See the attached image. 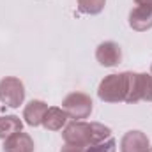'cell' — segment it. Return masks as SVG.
<instances>
[{"mask_svg": "<svg viewBox=\"0 0 152 152\" xmlns=\"http://www.w3.org/2000/svg\"><path fill=\"white\" fill-rule=\"evenodd\" d=\"M127 88H129V73L110 75L99 87V97L104 101H120L126 99Z\"/></svg>", "mask_w": 152, "mask_h": 152, "instance_id": "6da1fadb", "label": "cell"}, {"mask_svg": "<svg viewBox=\"0 0 152 152\" xmlns=\"http://www.w3.org/2000/svg\"><path fill=\"white\" fill-rule=\"evenodd\" d=\"M0 97L12 108L20 106V103L23 101V85L14 78L4 80L0 83Z\"/></svg>", "mask_w": 152, "mask_h": 152, "instance_id": "7a4b0ae2", "label": "cell"}, {"mask_svg": "<svg viewBox=\"0 0 152 152\" xmlns=\"http://www.w3.org/2000/svg\"><path fill=\"white\" fill-rule=\"evenodd\" d=\"M120 46L115 42H104L97 50V60L103 66H115L117 62H120Z\"/></svg>", "mask_w": 152, "mask_h": 152, "instance_id": "3957f363", "label": "cell"}, {"mask_svg": "<svg viewBox=\"0 0 152 152\" xmlns=\"http://www.w3.org/2000/svg\"><path fill=\"white\" fill-rule=\"evenodd\" d=\"M73 99L76 101V104H71V103H64V106L67 108V112L76 117V118H85L88 112L92 110V101L87 97V96H83V94H73Z\"/></svg>", "mask_w": 152, "mask_h": 152, "instance_id": "277c9868", "label": "cell"}, {"mask_svg": "<svg viewBox=\"0 0 152 152\" xmlns=\"http://www.w3.org/2000/svg\"><path fill=\"white\" fill-rule=\"evenodd\" d=\"M122 152H149V142L143 134L133 131L122 140Z\"/></svg>", "mask_w": 152, "mask_h": 152, "instance_id": "5b68a950", "label": "cell"}, {"mask_svg": "<svg viewBox=\"0 0 152 152\" xmlns=\"http://www.w3.org/2000/svg\"><path fill=\"white\" fill-rule=\"evenodd\" d=\"M152 25V5H140L131 12V27L136 30L149 28Z\"/></svg>", "mask_w": 152, "mask_h": 152, "instance_id": "8992f818", "label": "cell"}, {"mask_svg": "<svg viewBox=\"0 0 152 152\" xmlns=\"http://www.w3.org/2000/svg\"><path fill=\"white\" fill-rule=\"evenodd\" d=\"M46 112H48V108H46V104L42 101H32L25 110V118H27V122L30 126H37L44 120Z\"/></svg>", "mask_w": 152, "mask_h": 152, "instance_id": "52a82bcc", "label": "cell"}, {"mask_svg": "<svg viewBox=\"0 0 152 152\" xmlns=\"http://www.w3.org/2000/svg\"><path fill=\"white\" fill-rule=\"evenodd\" d=\"M21 129V122L18 120V117H4L0 120V136H11L14 133H20Z\"/></svg>", "mask_w": 152, "mask_h": 152, "instance_id": "ba28073f", "label": "cell"}, {"mask_svg": "<svg viewBox=\"0 0 152 152\" xmlns=\"http://www.w3.org/2000/svg\"><path fill=\"white\" fill-rule=\"evenodd\" d=\"M48 115H51L53 118H50V117H46L44 115V126L46 127H50V129H58L64 122H66V115L62 113L60 110H57V108H51V110H48Z\"/></svg>", "mask_w": 152, "mask_h": 152, "instance_id": "9c48e42d", "label": "cell"}, {"mask_svg": "<svg viewBox=\"0 0 152 152\" xmlns=\"http://www.w3.org/2000/svg\"><path fill=\"white\" fill-rule=\"evenodd\" d=\"M104 0H80V7L85 12H99L103 9Z\"/></svg>", "mask_w": 152, "mask_h": 152, "instance_id": "30bf717a", "label": "cell"}, {"mask_svg": "<svg viewBox=\"0 0 152 152\" xmlns=\"http://www.w3.org/2000/svg\"><path fill=\"white\" fill-rule=\"evenodd\" d=\"M87 152H115V142L113 140H108V143H96V145H90V149Z\"/></svg>", "mask_w": 152, "mask_h": 152, "instance_id": "8fae6325", "label": "cell"}, {"mask_svg": "<svg viewBox=\"0 0 152 152\" xmlns=\"http://www.w3.org/2000/svg\"><path fill=\"white\" fill-rule=\"evenodd\" d=\"M78 149H80V147H75V145H67V147L64 149V152H76Z\"/></svg>", "mask_w": 152, "mask_h": 152, "instance_id": "7c38bea8", "label": "cell"}]
</instances>
